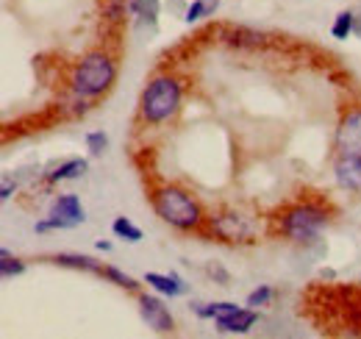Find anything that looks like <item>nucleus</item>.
I'll return each instance as SVG.
<instances>
[{"label":"nucleus","instance_id":"obj_1","mask_svg":"<svg viewBox=\"0 0 361 339\" xmlns=\"http://www.w3.org/2000/svg\"><path fill=\"white\" fill-rule=\"evenodd\" d=\"M336 209L322 198H300L267 217V231L275 239L292 242V245H312L322 228L331 225Z\"/></svg>","mask_w":361,"mask_h":339},{"label":"nucleus","instance_id":"obj_2","mask_svg":"<svg viewBox=\"0 0 361 339\" xmlns=\"http://www.w3.org/2000/svg\"><path fill=\"white\" fill-rule=\"evenodd\" d=\"M147 201H150V209L156 212V217L161 222H167L170 228H176L180 234H197V237H203L209 212L200 203V198L192 195L186 186L173 184V181L153 184L147 189Z\"/></svg>","mask_w":361,"mask_h":339},{"label":"nucleus","instance_id":"obj_3","mask_svg":"<svg viewBox=\"0 0 361 339\" xmlns=\"http://www.w3.org/2000/svg\"><path fill=\"white\" fill-rule=\"evenodd\" d=\"M180 106H183V78H178L170 70H161L147 78V84L139 95L136 117L142 126H167L180 114Z\"/></svg>","mask_w":361,"mask_h":339},{"label":"nucleus","instance_id":"obj_4","mask_svg":"<svg viewBox=\"0 0 361 339\" xmlns=\"http://www.w3.org/2000/svg\"><path fill=\"white\" fill-rule=\"evenodd\" d=\"M117 56L109 47H94L90 53H84L73 70H70V89L75 97L81 100H97L106 97L111 92V86L117 84Z\"/></svg>","mask_w":361,"mask_h":339},{"label":"nucleus","instance_id":"obj_5","mask_svg":"<svg viewBox=\"0 0 361 339\" xmlns=\"http://www.w3.org/2000/svg\"><path fill=\"white\" fill-rule=\"evenodd\" d=\"M203 237L220 245H253L259 239V225L245 212L223 206L217 212H209Z\"/></svg>","mask_w":361,"mask_h":339},{"label":"nucleus","instance_id":"obj_6","mask_svg":"<svg viewBox=\"0 0 361 339\" xmlns=\"http://www.w3.org/2000/svg\"><path fill=\"white\" fill-rule=\"evenodd\" d=\"M87 220V212L78 201V195L67 192V195H59L50 206V217L34 222V231L37 234H47V231H64V228H75Z\"/></svg>","mask_w":361,"mask_h":339},{"label":"nucleus","instance_id":"obj_7","mask_svg":"<svg viewBox=\"0 0 361 339\" xmlns=\"http://www.w3.org/2000/svg\"><path fill=\"white\" fill-rule=\"evenodd\" d=\"M334 153L361 156V103H350L334 131Z\"/></svg>","mask_w":361,"mask_h":339},{"label":"nucleus","instance_id":"obj_8","mask_svg":"<svg viewBox=\"0 0 361 339\" xmlns=\"http://www.w3.org/2000/svg\"><path fill=\"white\" fill-rule=\"evenodd\" d=\"M136 297H139V317L145 320V326L150 331H156V334H173L176 331V320L159 297L145 295V292H139Z\"/></svg>","mask_w":361,"mask_h":339},{"label":"nucleus","instance_id":"obj_9","mask_svg":"<svg viewBox=\"0 0 361 339\" xmlns=\"http://www.w3.org/2000/svg\"><path fill=\"white\" fill-rule=\"evenodd\" d=\"M334 178H336L339 189H345L350 195H361V156L336 153L334 156Z\"/></svg>","mask_w":361,"mask_h":339},{"label":"nucleus","instance_id":"obj_10","mask_svg":"<svg viewBox=\"0 0 361 339\" xmlns=\"http://www.w3.org/2000/svg\"><path fill=\"white\" fill-rule=\"evenodd\" d=\"M256 323H259V311L250 309V306L247 309H236L233 314L214 320V326H217L220 334H247Z\"/></svg>","mask_w":361,"mask_h":339},{"label":"nucleus","instance_id":"obj_11","mask_svg":"<svg viewBox=\"0 0 361 339\" xmlns=\"http://www.w3.org/2000/svg\"><path fill=\"white\" fill-rule=\"evenodd\" d=\"M87 170H90V162H87V159H67V162H61L59 167H53L50 172H45L42 181H45L47 186L64 184V181H78Z\"/></svg>","mask_w":361,"mask_h":339},{"label":"nucleus","instance_id":"obj_12","mask_svg":"<svg viewBox=\"0 0 361 339\" xmlns=\"http://www.w3.org/2000/svg\"><path fill=\"white\" fill-rule=\"evenodd\" d=\"M145 284L167 297H178L186 292L183 278H178L176 273H170V275H167V273H147V275H145Z\"/></svg>","mask_w":361,"mask_h":339},{"label":"nucleus","instance_id":"obj_13","mask_svg":"<svg viewBox=\"0 0 361 339\" xmlns=\"http://www.w3.org/2000/svg\"><path fill=\"white\" fill-rule=\"evenodd\" d=\"M47 261L59 264V267H70V270H81V273H92V275H103V267L100 261H94L92 256H81V254H56L50 256Z\"/></svg>","mask_w":361,"mask_h":339},{"label":"nucleus","instance_id":"obj_14","mask_svg":"<svg viewBox=\"0 0 361 339\" xmlns=\"http://www.w3.org/2000/svg\"><path fill=\"white\" fill-rule=\"evenodd\" d=\"M128 11L134 14L139 23L156 25L159 23V14H161V0H131L128 3Z\"/></svg>","mask_w":361,"mask_h":339},{"label":"nucleus","instance_id":"obj_15","mask_svg":"<svg viewBox=\"0 0 361 339\" xmlns=\"http://www.w3.org/2000/svg\"><path fill=\"white\" fill-rule=\"evenodd\" d=\"M100 278H106V281H111L114 287H120V290H126V292H134V295H139V290H142V284L136 281L134 275H128V273H123V270H117V267H111V264L103 267V275H100Z\"/></svg>","mask_w":361,"mask_h":339},{"label":"nucleus","instance_id":"obj_16","mask_svg":"<svg viewBox=\"0 0 361 339\" xmlns=\"http://www.w3.org/2000/svg\"><path fill=\"white\" fill-rule=\"evenodd\" d=\"M236 309H242V306H236L231 300H220V303H200V306H195V314L203 317V320H220V317L233 314Z\"/></svg>","mask_w":361,"mask_h":339},{"label":"nucleus","instance_id":"obj_17","mask_svg":"<svg viewBox=\"0 0 361 339\" xmlns=\"http://www.w3.org/2000/svg\"><path fill=\"white\" fill-rule=\"evenodd\" d=\"M217 6H220V0H192L186 6V11H183V20L192 25V23H197L203 17H212L217 11Z\"/></svg>","mask_w":361,"mask_h":339},{"label":"nucleus","instance_id":"obj_18","mask_svg":"<svg viewBox=\"0 0 361 339\" xmlns=\"http://www.w3.org/2000/svg\"><path fill=\"white\" fill-rule=\"evenodd\" d=\"M228 42L233 44V47H262L264 44V37L259 34V31H250V28H231V34H228Z\"/></svg>","mask_w":361,"mask_h":339},{"label":"nucleus","instance_id":"obj_19","mask_svg":"<svg viewBox=\"0 0 361 339\" xmlns=\"http://www.w3.org/2000/svg\"><path fill=\"white\" fill-rule=\"evenodd\" d=\"M350 34H356V14L353 11H339L334 25H331V37L334 40H348Z\"/></svg>","mask_w":361,"mask_h":339},{"label":"nucleus","instance_id":"obj_20","mask_svg":"<svg viewBox=\"0 0 361 339\" xmlns=\"http://www.w3.org/2000/svg\"><path fill=\"white\" fill-rule=\"evenodd\" d=\"M111 231H114V237H120V239H126V242H142V228L134 225L128 217H117L114 222H111Z\"/></svg>","mask_w":361,"mask_h":339},{"label":"nucleus","instance_id":"obj_21","mask_svg":"<svg viewBox=\"0 0 361 339\" xmlns=\"http://www.w3.org/2000/svg\"><path fill=\"white\" fill-rule=\"evenodd\" d=\"M23 273H25V261L17 258V256H11L3 248L0 251V275L3 278H14V275H23Z\"/></svg>","mask_w":361,"mask_h":339},{"label":"nucleus","instance_id":"obj_22","mask_svg":"<svg viewBox=\"0 0 361 339\" xmlns=\"http://www.w3.org/2000/svg\"><path fill=\"white\" fill-rule=\"evenodd\" d=\"M87 148H90L92 156H103L109 150V136L103 131H90L87 133Z\"/></svg>","mask_w":361,"mask_h":339},{"label":"nucleus","instance_id":"obj_23","mask_svg":"<svg viewBox=\"0 0 361 339\" xmlns=\"http://www.w3.org/2000/svg\"><path fill=\"white\" fill-rule=\"evenodd\" d=\"M272 297H275V290H272V287H267V284H264V287H259V290H253V292L247 295V306H250V309H259V306H267V303H270Z\"/></svg>","mask_w":361,"mask_h":339},{"label":"nucleus","instance_id":"obj_24","mask_svg":"<svg viewBox=\"0 0 361 339\" xmlns=\"http://www.w3.org/2000/svg\"><path fill=\"white\" fill-rule=\"evenodd\" d=\"M206 273H209V278H214L220 287H228L231 284V273H228L226 267L220 264V261H212V264H206Z\"/></svg>","mask_w":361,"mask_h":339},{"label":"nucleus","instance_id":"obj_25","mask_svg":"<svg viewBox=\"0 0 361 339\" xmlns=\"http://www.w3.org/2000/svg\"><path fill=\"white\" fill-rule=\"evenodd\" d=\"M14 189H17V186H14L11 181H3V186H0V201H8V198L14 195Z\"/></svg>","mask_w":361,"mask_h":339},{"label":"nucleus","instance_id":"obj_26","mask_svg":"<svg viewBox=\"0 0 361 339\" xmlns=\"http://www.w3.org/2000/svg\"><path fill=\"white\" fill-rule=\"evenodd\" d=\"M97 251H111V245H109V242H103V239H100V242H97Z\"/></svg>","mask_w":361,"mask_h":339}]
</instances>
